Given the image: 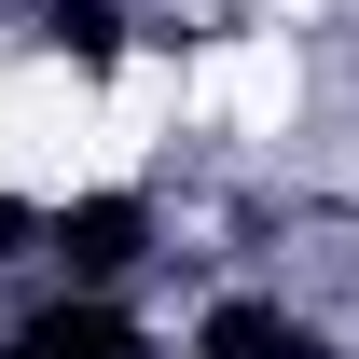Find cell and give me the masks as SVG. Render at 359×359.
<instances>
[{
  "mask_svg": "<svg viewBox=\"0 0 359 359\" xmlns=\"http://www.w3.org/2000/svg\"><path fill=\"white\" fill-rule=\"evenodd\" d=\"M138 235H152V208H138V194H83V208H55V222H42V249H55V276H69V290H111V276L138 263Z\"/></svg>",
  "mask_w": 359,
  "mask_h": 359,
  "instance_id": "obj_1",
  "label": "cell"
},
{
  "mask_svg": "<svg viewBox=\"0 0 359 359\" xmlns=\"http://www.w3.org/2000/svg\"><path fill=\"white\" fill-rule=\"evenodd\" d=\"M0 359H152V346H138V318L111 304V290H69V304L14 318V346H0Z\"/></svg>",
  "mask_w": 359,
  "mask_h": 359,
  "instance_id": "obj_2",
  "label": "cell"
},
{
  "mask_svg": "<svg viewBox=\"0 0 359 359\" xmlns=\"http://www.w3.org/2000/svg\"><path fill=\"white\" fill-rule=\"evenodd\" d=\"M208 359H332V346H318L304 318H276V304H222L208 318Z\"/></svg>",
  "mask_w": 359,
  "mask_h": 359,
  "instance_id": "obj_3",
  "label": "cell"
},
{
  "mask_svg": "<svg viewBox=\"0 0 359 359\" xmlns=\"http://www.w3.org/2000/svg\"><path fill=\"white\" fill-rule=\"evenodd\" d=\"M42 42L83 55V69H111V55H125V0H42Z\"/></svg>",
  "mask_w": 359,
  "mask_h": 359,
  "instance_id": "obj_4",
  "label": "cell"
}]
</instances>
